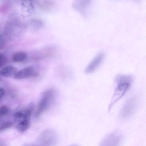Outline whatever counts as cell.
<instances>
[{"label":"cell","mask_w":146,"mask_h":146,"mask_svg":"<svg viewBox=\"0 0 146 146\" xmlns=\"http://www.w3.org/2000/svg\"><path fill=\"white\" fill-rule=\"evenodd\" d=\"M53 94V91L51 90L46 91L42 94L36 111V117H39L47 109L52 102Z\"/></svg>","instance_id":"6da1fadb"},{"label":"cell","mask_w":146,"mask_h":146,"mask_svg":"<svg viewBox=\"0 0 146 146\" xmlns=\"http://www.w3.org/2000/svg\"><path fill=\"white\" fill-rule=\"evenodd\" d=\"M137 104L136 98L134 97L129 98L125 102L119 112V117L123 119L130 117L135 111Z\"/></svg>","instance_id":"7a4b0ae2"},{"label":"cell","mask_w":146,"mask_h":146,"mask_svg":"<svg viewBox=\"0 0 146 146\" xmlns=\"http://www.w3.org/2000/svg\"><path fill=\"white\" fill-rule=\"evenodd\" d=\"M130 83L124 82L116 84V86L108 106V112H110L114 105L124 95L129 87Z\"/></svg>","instance_id":"3957f363"},{"label":"cell","mask_w":146,"mask_h":146,"mask_svg":"<svg viewBox=\"0 0 146 146\" xmlns=\"http://www.w3.org/2000/svg\"><path fill=\"white\" fill-rule=\"evenodd\" d=\"M121 139V136L117 132H113L106 136L102 141L101 144L102 145H116Z\"/></svg>","instance_id":"277c9868"},{"label":"cell","mask_w":146,"mask_h":146,"mask_svg":"<svg viewBox=\"0 0 146 146\" xmlns=\"http://www.w3.org/2000/svg\"><path fill=\"white\" fill-rule=\"evenodd\" d=\"M92 0H74L72 7L76 11L83 15H84L86 9L90 4Z\"/></svg>","instance_id":"5b68a950"},{"label":"cell","mask_w":146,"mask_h":146,"mask_svg":"<svg viewBox=\"0 0 146 146\" xmlns=\"http://www.w3.org/2000/svg\"><path fill=\"white\" fill-rule=\"evenodd\" d=\"M104 54L100 53L97 55L90 63L85 70V72L90 73L94 72L99 66L103 60Z\"/></svg>","instance_id":"8992f818"},{"label":"cell","mask_w":146,"mask_h":146,"mask_svg":"<svg viewBox=\"0 0 146 146\" xmlns=\"http://www.w3.org/2000/svg\"><path fill=\"white\" fill-rule=\"evenodd\" d=\"M36 74L34 68L31 67L25 68L17 72L14 78L17 80H21L35 76Z\"/></svg>","instance_id":"52a82bcc"},{"label":"cell","mask_w":146,"mask_h":146,"mask_svg":"<svg viewBox=\"0 0 146 146\" xmlns=\"http://www.w3.org/2000/svg\"><path fill=\"white\" fill-rule=\"evenodd\" d=\"M16 68L12 66H8L1 68L0 74L2 76L8 78L15 75L17 72Z\"/></svg>","instance_id":"ba28073f"},{"label":"cell","mask_w":146,"mask_h":146,"mask_svg":"<svg viewBox=\"0 0 146 146\" xmlns=\"http://www.w3.org/2000/svg\"><path fill=\"white\" fill-rule=\"evenodd\" d=\"M27 25L32 29L37 30L42 27L43 25V23L40 19L34 18L31 19L28 21Z\"/></svg>","instance_id":"9c48e42d"},{"label":"cell","mask_w":146,"mask_h":146,"mask_svg":"<svg viewBox=\"0 0 146 146\" xmlns=\"http://www.w3.org/2000/svg\"><path fill=\"white\" fill-rule=\"evenodd\" d=\"M30 119H24L18 123L16 128L19 132H23L27 130L30 125Z\"/></svg>","instance_id":"30bf717a"},{"label":"cell","mask_w":146,"mask_h":146,"mask_svg":"<svg viewBox=\"0 0 146 146\" xmlns=\"http://www.w3.org/2000/svg\"><path fill=\"white\" fill-rule=\"evenodd\" d=\"M22 9L25 12L30 13L32 11L33 6V0H20Z\"/></svg>","instance_id":"8fae6325"},{"label":"cell","mask_w":146,"mask_h":146,"mask_svg":"<svg viewBox=\"0 0 146 146\" xmlns=\"http://www.w3.org/2000/svg\"><path fill=\"white\" fill-rule=\"evenodd\" d=\"M27 57V54L24 52H17L13 54L12 57L13 61L16 62H20L25 60Z\"/></svg>","instance_id":"7c38bea8"},{"label":"cell","mask_w":146,"mask_h":146,"mask_svg":"<svg viewBox=\"0 0 146 146\" xmlns=\"http://www.w3.org/2000/svg\"><path fill=\"white\" fill-rule=\"evenodd\" d=\"M24 113L20 111L16 112L14 115L13 119L15 123H18L24 119H26Z\"/></svg>","instance_id":"4fadbf2b"},{"label":"cell","mask_w":146,"mask_h":146,"mask_svg":"<svg viewBox=\"0 0 146 146\" xmlns=\"http://www.w3.org/2000/svg\"><path fill=\"white\" fill-rule=\"evenodd\" d=\"M13 125L12 122L7 121L2 123L0 127V132L3 131L12 127Z\"/></svg>","instance_id":"5bb4252c"},{"label":"cell","mask_w":146,"mask_h":146,"mask_svg":"<svg viewBox=\"0 0 146 146\" xmlns=\"http://www.w3.org/2000/svg\"><path fill=\"white\" fill-rule=\"evenodd\" d=\"M9 108L6 106H2L0 108V115L3 117L6 115L9 112Z\"/></svg>","instance_id":"9a60e30c"},{"label":"cell","mask_w":146,"mask_h":146,"mask_svg":"<svg viewBox=\"0 0 146 146\" xmlns=\"http://www.w3.org/2000/svg\"><path fill=\"white\" fill-rule=\"evenodd\" d=\"M6 58L4 55L2 53L0 54V67L2 68L5 64L6 62Z\"/></svg>","instance_id":"2e32d148"},{"label":"cell","mask_w":146,"mask_h":146,"mask_svg":"<svg viewBox=\"0 0 146 146\" xmlns=\"http://www.w3.org/2000/svg\"><path fill=\"white\" fill-rule=\"evenodd\" d=\"M9 6L8 3H5L0 8V11L2 13H5L7 11Z\"/></svg>","instance_id":"e0dca14e"},{"label":"cell","mask_w":146,"mask_h":146,"mask_svg":"<svg viewBox=\"0 0 146 146\" xmlns=\"http://www.w3.org/2000/svg\"><path fill=\"white\" fill-rule=\"evenodd\" d=\"M5 94L4 89L2 88H0V99L1 100L4 96Z\"/></svg>","instance_id":"ac0fdd59"}]
</instances>
